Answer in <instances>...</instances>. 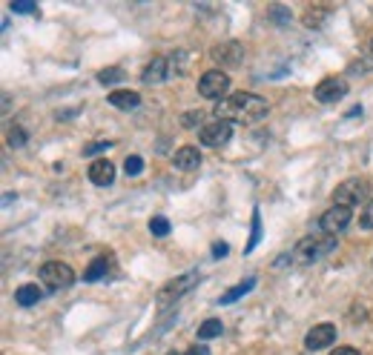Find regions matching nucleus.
Here are the masks:
<instances>
[{
	"label": "nucleus",
	"mask_w": 373,
	"mask_h": 355,
	"mask_svg": "<svg viewBox=\"0 0 373 355\" xmlns=\"http://www.w3.org/2000/svg\"><path fill=\"white\" fill-rule=\"evenodd\" d=\"M112 147V140H98V144H87L84 147V155H98V152H104V150H109Z\"/></svg>",
	"instance_id": "31"
},
{
	"label": "nucleus",
	"mask_w": 373,
	"mask_h": 355,
	"mask_svg": "<svg viewBox=\"0 0 373 355\" xmlns=\"http://www.w3.org/2000/svg\"><path fill=\"white\" fill-rule=\"evenodd\" d=\"M198 92L207 101H224L230 92V75L221 72V69H210V72H204L198 81Z\"/></svg>",
	"instance_id": "5"
},
{
	"label": "nucleus",
	"mask_w": 373,
	"mask_h": 355,
	"mask_svg": "<svg viewBox=\"0 0 373 355\" xmlns=\"http://www.w3.org/2000/svg\"><path fill=\"white\" fill-rule=\"evenodd\" d=\"M256 287V278L250 275V278H244V281H239L236 283V287L233 290H227V293H224L221 298H218V304H233V301H239V298H244L250 290Z\"/></svg>",
	"instance_id": "16"
},
{
	"label": "nucleus",
	"mask_w": 373,
	"mask_h": 355,
	"mask_svg": "<svg viewBox=\"0 0 373 355\" xmlns=\"http://www.w3.org/2000/svg\"><path fill=\"white\" fill-rule=\"evenodd\" d=\"M201 118H204V112H201V109H198V112L193 109V112H184V118H181V123H184L187 129H195V126L201 123Z\"/></svg>",
	"instance_id": "30"
},
{
	"label": "nucleus",
	"mask_w": 373,
	"mask_h": 355,
	"mask_svg": "<svg viewBox=\"0 0 373 355\" xmlns=\"http://www.w3.org/2000/svg\"><path fill=\"white\" fill-rule=\"evenodd\" d=\"M353 221V209H347V206H330L325 215L319 218V230L325 232V235H339L342 230H347V224Z\"/></svg>",
	"instance_id": "8"
},
{
	"label": "nucleus",
	"mask_w": 373,
	"mask_h": 355,
	"mask_svg": "<svg viewBox=\"0 0 373 355\" xmlns=\"http://www.w3.org/2000/svg\"><path fill=\"white\" fill-rule=\"evenodd\" d=\"M347 95V81L345 78H325L316 89H313V98L319 101V103H336V101H342Z\"/></svg>",
	"instance_id": "9"
},
{
	"label": "nucleus",
	"mask_w": 373,
	"mask_h": 355,
	"mask_svg": "<svg viewBox=\"0 0 373 355\" xmlns=\"http://www.w3.org/2000/svg\"><path fill=\"white\" fill-rule=\"evenodd\" d=\"M15 301L21 307H35L38 301H43V290L38 287V283H23V287L15 290Z\"/></svg>",
	"instance_id": "15"
},
{
	"label": "nucleus",
	"mask_w": 373,
	"mask_h": 355,
	"mask_svg": "<svg viewBox=\"0 0 373 355\" xmlns=\"http://www.w3.org/2000/svg\"><path fill=\"white\" fill-rule=\"evenodd\" d=\"M173 72H170V60L167 57H153L146 63V69H144V75H141V81L146 84V86H153V84H161V81H167Z\"/></svg>",
	"instance_id": "12"
},
{
	"label": "nucleus",
	"mask_w": 373,
	"mask_h": 355,
	"mask_svg": "<svg viewBox=\"0 0 373 355\" xmlns=\"http://www.w3.org/2000/svg\"><path fill=\"white\" fill-rule=\"evenodd\" d=\"M328 15H330V9H308V12H305V26H308V29H319Z\"/></svg>",
	"instance_id": "24"
},
{
	"label": "nucleus",
	"mask_w": 373,
	"mask_h": 355,
	"mask_svg": "<svg viewBox=\"0 0 373 355\" xmlns=\"http://www.w3.org/2000/svg\"><path fill=\"white\" fill-rule=\"evenodd\" d=\"M212 57L221 63V66H227V69H236L242 60H244V46L239 40H227V43H218L212 49Z\"/></svg>",
	"instance_id": "10"
},
{
	"label": "nucleus",
	"mask_w": 373,
	"mask_h": 355,
	"mask_svg": "<svg viewBox=\"0 0 373 355\" xmlns=\"http://www.w3.org/2000/svg\"><path fill=\"white\" fill-rule=\"evenodd\" d=\"M227 249H230V247L224 244V241H215V244H212V258H224V255H227Z\"/></svg>",
	"instance_id": "32"
},
{
	"label": "nucleus",
	"mask_w": 373,
	"mask_h": 355,
	"mask_svg": "<svg viewBox=\"0 0 373 355\" xmlns=\"http://www.w3.org/2000/svg\"><path fill=\"white\" fill-rule=\"evenodd\" d=\"M233 137V123L230 120H212V123H204L201 129H198V140H201V144L204 147H224V144H227V140Z\"/></svg>",
	"instance_id": "7"
},
{
	"label": "nucleus",
	"mask_w": 373,
	"mask_h": 355,
	"mask_svg": "<svg viewBox=\"0 0 373 355\" xmlns=\"http://www.w3.org/2000/svg\"><path fill=\"white\" fill-rule=\"evenodd\" d=\"M40 281L46 283V290L60 293V290H66V287H72V283H75V269L69 264H63V261H46L40 266Z\"/></svg>",
	"instance_id": "4"
},
{
	"label": "nucleus",
	"mask_w": 373,
	"mask_h": 355,
	"mask_svg": "<svg viewBox=\"0 0 373 355\" xmlns=\"http://www.w3.org/2000/svg\"><path fill=\"white\" fill-rule=\"evenodd\" d=\"M167 60H170V72H173V75H187V66H190L187 60H190V55H187L184 49H178V52L170 55Z\"/></svg>",
	"instance_id": "20"
},
{
	"label": "nucleus",
	"mask_w": 373,
	"mask_h": 355,
	"mask_svg": "<svg viewBox=\"0 0 373 355\" xmlns=\"http://www.w3.org/2000/svg\"><path fill=\"white\" fill-rule=\"evenodd\" d=\"M330 355H359V349H353V346H336Z\"/></svg>",
	"instance_id": "34"
},
{
	"label": "nucleus",
	"mask_w": 373,
	"mask_h": 355,
	"mask_svg": "<svg viewBox=\"0 0 373 355\" xmlns=\"http://www.w3.org/2000/svg\"><path fill=\"white\" fill-rule=\"evenodd\" d=\"M201 281V272L198 269H190V272H184V275H178V278H173L170 283H164L161 287V293H158V310H167V307H173L181 295H187L195 283Z\"/></svg>",
	"instance_id": "3"
},
{
	"label": "nucleus",
	"mask_w": 373,
	"mask_h": 355,
	"mask_svg": "<svg viewBox=\"0 0 373 355\" xmlns=\"http://www.w3.org/2000/svg\"><path fill=\"white\" fill-rule=\"evenodd\" d=\"M124 172H126L129 178L141 175V172H144V158H141V155H129V158L124 161Z\"/></svg>",
	"instance_id": "26"
},
{
	"label": "nucleus",
	"mask_w": 373,
	"mask_h": 355,
	"mask_svg": "<svg viewBox=\"0 0 373 355\" xmlns=\"http://www.w3.org/2000/svg\"><path fill=\"white\" fill-rule=\"evenodd\" d=\"M333 341H336V327H333V324H316V327L305 335V346H308L310 352L325 349V346H330Z\"/></svg>",
	"instance_id": "11"
},
{
	"label": "nucleus",
	"mask_w": 373,
	"mask_h": 355,
	"mask_svg": "<svg viewBox=\"0 0 373 355\" xmlns=\"http://www.w3.org/2000/svg\"><path fill=\"white\" fill-rule=\"evenodd\" d=\"M109 103L118 106V109H135L141 103V95L138 92H126V89H118V92H109Z\"/></svg>",
	"instance_id": "17"
},
{
	"label": "nucleus",
	"mask_w": 373,
	"mask_h": 355,
	"mask_svg": "<svg viewBox=\"0 0 373 355\" xmlns=\"http://www.w3.org/2000/svg\"><path fill=\"white\" fill-rule=\"evenodd\" d=\"M221 329H224V324H221L218 318H207V321L198 327V341H210V338L221 335Z\"/></svg>",
	"instance_id": "19"
},
{
	"label": "nucleus",
	"mask_w": 373,
	"mask_h": 355,
	"mask_svg": "<svg viewBox=\"0 0 373 355\" xmlns=\"http://www.w3.org/2000/svg\"><path fill=\"white\" fill-rule=\"evenodd\" d=\"M107 272H109V258L101 255V258H95V261L84 269V281H87V283H95V281H101Z\"/></svg>",
	"instance_id": "18"
},
{
	"label": "nucleus",
	"mask_w": 373,
	"mask_h": 355,
	"mask_svg": "<svg viewBox=\"0 0 373 355\" xmlns=\"http://www.w3.org/2000/svg\"><path fill=\"white\" fill-rule=\"evenodd\" d=\"M184 355H210V346H207V344H193Z\"/></svg>",
	"instance_id": "33"
},
{
	"label": "nucleus",
	"mask_w": 373,
	"mask_h": 355,
	"mask_svg": "<svg viewBox=\"0 0 373 355\" xmlns=\"http://www.w3.org/2000/svg\"><path fill=\"white\" fill-rule=\"evenodd\" d=\"M124 78H126V72H124V69H118V66H109V69H104V72H98V84H104V86L121 84Z\"/></svg>",
	"instance_id": "21"
},
{
	"label": "nucleus",
	"mask_w": 373,
	"mask_h": 355,
	"mask_svg": "<svg viewBox=\"0 0 373 355\" xmlns=\"http://www.w3.org/2000/svg\"><path fill=\"white\" fill-rule=\"evenodd\" d=\"M26 129L23 126H12L9 129V135H6V144L12 147V150H21V147H26Z\"/></svg>",
	"instance_id": "22"
},
{
	"label": "nucleus",
	"mask_w": 373,
	"mask_h": 355,
	"mask_svg": "<svg viewBox=\"0 0 373 355\" xmlns=\"http://www.w3.org/2000/svg\"><path fill=\"white\" fill-rule=\"evenodd\" d=\"M270 112V103L253 92H236L215 103V118L230 123H256Z\"/></svg>",
	"instance_id": "1"
},
{
	"label": "nucleus",
	"mask_w": 373,
	"mask_h": 355,
	"mask_svg": "<svg viewBox=\"0 0 373 355\" xmlns=\"http://www.w3.org/2000/svg\"><path fill=\"white\" fill-rule=\"evenodd\" d=\"M12 12L15 15H38V6L29 4V0H18V4H12Z\"/></svg>",
	"instance_id": "29"
},
{
	"label": "nucleus",
	"mask_w": 373,
	"mask_h": 355,
	"mask_svg": "<svg viewBox=\"0 0 373 355\" xmlns=\"http://www.w3.org/2000/svg\"><path fill=\"white\" fill-rule=\"evenodd\" d=\"M259 241H261V215H259V209H253V232H250V244L244 247V255L253 252Z\"/></svg>",
	"instance_id": "23"
},
{
	"label": "nucleus",
	"mask_w": 373,
	"mask_h": 355,
	"mask_svg": "<svg viewBox=\"0 0 373 355\" xmlns=\"http://www.w3.org/2000/svg\"><path fill=\"white\" fill-rule=\"evenodd\" d=\"M330 252H336V235L319 232V235H308V238L298 241V244L293 247L290 258H293V264H298V266H310V264L328 258Z\"/></svg>",
	"instance_id": "2"
},
{
	"label": "nucleus",
	"mask_w": 373,
	"mask_h": 355,
	"mask_svg": "<svg viewBox=\"0 0 373 355\" xmlns=\"http://www.w3.org/2000/svg\"><path fill=\"white\" fill-rule=\"evenodd\" d=\"M267 18L276 21V26H287V23H290V9H284V6H270V9H267Z\"/></svg>",
	"instance_id": "25"
},
{
	"label": "nucleus",
	"mask_w": 373,
	"mask_h": 355,
	"mask_svg": "<svg viewBox=\"0 0 373 355\" xmlns=\"http://www.w3.org/2000/svg\"><path fill=\"white\" fill-rule=\"evenodd\" d=\"M149 232H153L156 238H164V235L170 232V221H167V218H161V215H156L153 221H149Z\"/></svg>",
	"instance_id": "27"
},
{
	"label": "nucleus",
	"mask_w": 373,
	"mask_h": 355,
	"mask_svg": "<svg viewBox=\"0 0 373 355\" xmlns=\"http://www.w3.org/2000/svg\"><path fill=\"white\" fill-rule=\"evenodd\" d=\"M370 55H373V40H370Z\"/></svg>",
	"instance_id": "35"
},
{
	"label": "nucleus",
	"mask_w": 373,
	"mask_h": 355,
	"mask_svg": "<svg viewBox=\"0 0 373 355\" xmlns=\"http://www.w3.org/2000/svg\"><path fill=\"white\" fill-rule=\"evenodd\" d=\"M359 227H362V230H373V198H370V201L364 203V209H362Z\"/></svg>",
	"instance_id": "28"
},
{
	"label": "nucleus",
	"mask_w": 373,
	"mask_h": 355,
	"mask_svg": "<svg viewBox=\"0 0 373 355\" xmlns=\"http://www.w3.org/2000/svg\"><path fill=\"white\" fill-rule=\"evenodd\" d=\"M90 181H92L95 186H109V184L115 181V167H112V161H107V158L92 161V164H90Z\"/></svg>",
	"instance_id": "13"
},
{
	"label": "nucleus",
	"mask_w": 373,
	"mask_h": 355,
	"mask_svg": "<svg viewBox=\"0 0 373 355\" xmlns=\"http://www.w3.org/2000/svg\"><path fill=\"white\" fill-rule=\"evenodd\" d=\"M173 164H175V169H181V172L198 169V164H201V152H198V147H181V150H175Z\"/></svg>",
	"instance_id": "14"
},
{
	"label": "nucleus",
	"mask_w": 373,
	"mask_h": 355,
	"mask_svg": "<svg viewBox=\"0 0 373 355\" xmlns=\"http://www.w3.org/2000/svg\"><path fill=\"white\" fill-rule=\"evenodd\" d=\"M367 192H370V184L362 181V178H347L345 184H339V189L333 192V203L336 206H356V203H364L367 201Z\"/></svg>",
	"instance_id": "6"
}]
</instances>
